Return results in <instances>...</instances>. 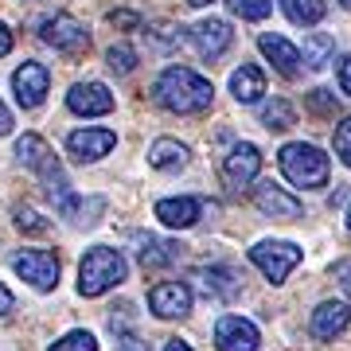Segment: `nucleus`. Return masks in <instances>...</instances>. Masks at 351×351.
<instances>
[{
	"instance_id": "1a4fd4ad",
	"label": "nucleus",
	"mask_w": 351,
	"mask_h": 351,
	"mask_svg": "<svg viewBox=\"0 0 351 351\" xmlns=\"http://www.w3.org/2000/svg\"><path fill=\"white\" fill-rule=\"evenodd\" d=\"M47 86H51V75H47V66H43V63H24L12 75L16 101H20L24 110H36L39 101L47 98Z\"/></svg>"
},
{
	"instance_id": "f8f14e48",
	"label": "nucleus",
	"mask_w": 351,
	"mask_h": 351,
	"mask_svg": "<svg viewBox=\"0 0 351 351\" xmlns=\"http://www.w3.org/2000/svg\"><path fill=\"white\" fill-rule=\"evenodd\" d=\"M215 343L219 351H258V328L242 316H223L215 324Z\"/></svg>"
},
{
	"instance_id": "20e7f679",
	"label": "nucleus",
	"mask_w": 351,
	"mask_h": 351,
	"mask_svg": "<svg viewBox=\"0 0 351 351\" xmlns=\"http://www.w3.org/2000/svg\"><path fill=\"white\" fill-rule=\"evenodd\" d=\"M250 262L277 285L301 265V246H293V242H258L250 250Z\"/></svg>"
},
{
	"instance_id": "5701e85b",
	"label": "nucleus",
	"mask_w": 351,
	"mask_h": 351,
	"mask_svg": "<svg viewBox=\"0 0 351 351\" xmlns=\"http://www.w3.org/2000/svg\"><path fill=\"white\" fill-rule=\"evenodd\" d=\"M281 8L293 24H320L324 20V0H281Z\"/></svg>"
},
{
	"instance_id": "dca6fc26",
	"label": "nucleus",
	"mask_w": 351,
	"mask_h": 351,
	"mask_svg": "<svg viewBox=\"0 0 351 351\" xmlns=\"http://www.w3.org/2000/svg\"><path fill=\"white\" fill-rule=\"evenodd\" d=\"M203 203L195 195H180V199H160L156 203V219L164 226H176V230H188V226L199 223Z\"/></svg>"
},
{
	"instance_id": "4be33fe9",
	"label": "nucleus",
	"mask_w": 351,
	"mask_h": 351,
	"mask_svg": "<svg viewBox=\"0 0 351 351\" xmlns=\"http://www.w3.org/2000/svg\"><path fill=\"white\" fill-rule=\"evenodd\" d=\"M191 281L207 293V297H234V274L230 269H195L191 274Z\"/></svg>"
},
{
	"instance_id": "6ab92c4d",
	"label": "nucleus",
	"mask_w": 351,
	"mask_h": 351,
	"mask_svg": "<svg viewBox=\"0 0 351 351\" xmlns=\"http://www.w3.org/2000/svg\"><path fill=\"white\" fill-rule=\"evenodd\" d=\"M133 242H137V258H141L145 269H160V265L176 262L180 250H184V246H176V242H160V239H152V234H137Z\"/></svg>"
},
{
	"instance_id": "473e14b6",
	"label": "nucleus",
	"mask_w": 351,
	"mask_h": 351,
	"mask_svg": "<svg viewBox=\"0 0 351 351\" xmlns=\"http://www.w3.org/2000/svg\"><path fill=\"white\" fill-rule=\"evenodd\" d=\"M339 90L351 94V55H348V59H339Z\"/></svg>"
},
{
	"instance_id": "f03ea898",
	"label": "nucleus",
	"mask_w": 351,
	"mask_h": 351,
	"mask_svg": "<svg viewBox=\"0 0 351 351\" xmlns=\"http://www.w3.org/2000/svg\"><path fill=\"white\" fill-rule=\"evenodd\" d=\"M125 281V258L121 250H110V246H90L78 262V293L82 297H101L110 293L113 285Z\"/></svg>"
},
{
	"instance_id": "0eeeda50",
	"label": "nucleus",
	"mask_w": 351,
	"mask_h": 351,
	"mask_svg": "<svg viewBox=\"0 0 351 351\" xmlns=\"http://www.w3.org/2000/svg\"><path fill=\"white\" fill-rule=\"evenodd\" d=\"M16 156L32 168V172H39L43 180H47L51 188L55 184H63V172H59V160H55V152L47 149V141L36 137V133H24V137L16 141Z\"/></svg>"
},
{
	"instance_id": "2eb2a0df",
	"label": "nucleus",
	"mask_w": 351,
	"mask_h": 351,
	"mask_svg": "<svg viewBox=\"0 0 351 351\" xmlns=\"http://www.w3.org/2000/svg\"><path fill=\"white\" fill-rule=\"evenodd\" d=\"M348 320H351V308L343 301H324L313 313V320H308V332H313L316 339H336L339 332L348 328Z\"/></svg>"
},
{
	"instance_id": "4c0bfd02",
	"label": "nucleus",
	"mask_w": 351,
	"mask_h": 351,
	"mask_svg": "<svg viewBox=\"0 0 351 351\" xmlns=\"http://www.w3.org/2000/svg\"><path fill=\"white\" fill-rule=\"evenodd\" d=\"M336 277L343 281V289L351 293V262H343V265H339V269H336Z\"/></svg>"
},
{
	"instance_id": "ddd939ff",
	"label": "nucleus",
	"mask_w": 351,
	"mask_h": 351,
	"mask_svg": "<svg viewBox=\"0 0 351 351\" xmlns=\"http://www.w3.org/2000/svg\"><path fill=\"white\" fill-rule=\"evenodd\" d=\"M66 106L82 117H98V113H110L113 110V94L101 82H78L71 94H66Z\"/></svg>"
},
{
	"instance_id": "a878e982",
	"label": "nucleus",
	"mask_w": 351,
	"mask_h": 351,
	"mask_svg": "<svg viewBox=\"0 0 351 351\" xmlns=\"http://www.w3.org/2000/svg\"><path fill=\"white\" fill-rule=\"evenodd\" d=\"M230 12L242 20H265L274 12V0H230Z\"/></svg>"
},
{
	"instance_id": "c85d7f7f",
	"label": "nucleus",
	"mask_w": 351,
	"mask_h": 351,
	"mask_svg": "<svg viewBox=\"0 0 351 351\" xmlns=\"http://www.w3.org/2000/svg\"><path fill=\"white\" fill-rule=\"evenodd\" d=\"M332 145H336V156L351 168V117L336 125V133H332Z\"/></svg>"
},
{
	"instance_id": "a19ab883",
	"label": "nucleus",
	"mask_w": 351,
	"mask_h": 351,
	"mask_svg": "<svg viewBox=\"0 0 351 351\" xmlns=\"http://www.w3.org/2000/svg\"><path fill=\"white\" fill-rule=\"evenodd\" d=\"M348 230H351V207H348Z\"/></svg>"
},
{
	"instance_id": "ea45409f",
	"label": "nucleus",
	"mask_w": 351,
	"mask_h": 351,
	"mask_svg": "<svg viewBox=\"0 0 351 351\" xmlns=\"http://www.w3.org/2000/svg\"><path fill=\"white\" fill-rule=\"evenodd\" d=\"M191 8H207V4H215V0H188Z\"/></svg>"
},
{
	"instance_id": "cd10ccee",
	"label": "nucleus",
	"mask_w": 351,
	"mask_h": 351,
	"mask_svg": "<svg viewBox=\"0 0 351 351\" xmlns=\"http://www.w3.org/2000/svg\"><path fill=\"white\" fill-rule=\"evenodd\" d=\"M51 351H98V339L90 336V332H66Z\"/></svg>"
},
{
	"instance_id": "e433bc0d",
	"label": "nucleus",
	"mask_w": 351,
	"mask_h": 351,
	"mask_svg": "<svg viewBox=\"0 0 351 351\" xmlns=\"http://www.w3.org/2000/svg\"><path fill=\"white\" fill-rule=\"evenodd\" d=\"M4 313H12V293L0 285V316H4Z\"/></svg>"
},
{
	"instance_id": "72a5a7b5",
	"label": "nucleus",
	"mask_w": 351,
	"mask_h": 351,
	"mask_svg": "<svg viewBox=\"0 0 351 351\" xmlns=\"http://www.w3.org/2000/svg\"><path fill=\"white\" fill-rule=\"evenodd\" d=\"M117 351H149V343H141L137 336H121V343H117Z\"/></svg>"
},
{
	"instance_id": "f257e3e1",
	"label": "nucleus",
	"mask_w": 351,
	"mask_h": 351,
	"mask_svg": "<svg viewBox=\"0 0 351 351\" xmlns=\"http://www.w3.org/2000/svg\"><path fill=\"white\" fill-rule=\"evenodd\" d=\"M211 98H215L211 82L203 75H195L191 66H168L156 78V101L168 106L172 113H199L211 106Z\"/></svg>"
},
{
	"instance_id": "c756f323",
	"label": "nucleus",
	"mask_w": 351,
	"mask_h": 351,
	"mask_svg": "<svg viewBox=\"0 0 351 351\" xmlns=\"http://www.w3.org/2000/svg\"><path fill=\"white\" fill-rule=\"evenodd\" d=\"M308 106H313L316 113H336V98H332L328 90H313V94H308Z\"/></svg>"
},
{
	"instance_id": "f704fd0d",
	"label": "nucleus",
	"mask_w": 351,
	"mask_h": 351,
	"mask_svg": "<svg viewBox=\"0 0 351 351\" xmlns=\"http://www.w3.org/2000/svg\"><path fill=\"white\" fill-rule=\"evenodd\" d=\"M4 133H12V113L4 110V101H0V137H4Z\"/></svg>"
},
{
	"instance_id": "b1692460",
	"label": "nucleus",
	"mask_w": 351,
	"mask_h": 351,
	"mask_svg": "<svg viewBox=\"0 0 351 351\" xmlns=\"http://www.w3.org/2000/svg\"><path fill=\"white\" fill-rule=\"evenodd\" d=\"M336 51V39L324 36V32H316V36L304 39V63L313 66V71H320V66L328 63V55Z\"/></svg>"
},
{
	"instance_id": "4468645a",
	"label": "nucleus",
	"mask_w": 351,
	"mask_h": 351,
	"mask_svg": "<svg viewBox=\"0 0 351 351\" xmlns=\"http://www.w3.org/2000/svg\"><path fill=\"white\" fill-rule=\"evenodd\" d=\"M188 39L203 59H219V55L230 47V27H226L223 20H203V24H195L188 32Z\"/></svg>"
},
{
	"instance_id": "58836bf2",
	"label": "nucleus",
	"mask_w": 351,
	"mask_h": 351,
	"mask_svg": "<svg viewBox=\"0 0 351 351\" xmlns=\"http://www.w3.org/2000/svg\"><path fill=\"white\" fill-rule=\"evenodd\" d=\"M164 351H191V348L184 343V339H168V343H164Z\"/></svg>"
},
{
	"instance_id": "39448f33",
	"label": "nucleus",
	"mask_w": 351,
	"mask_h": 351,
	"mask_svg": "<svg viewBox=\"0 0 351 351\" xmlns=\"http://www.w3.org/2000/svg\"><path fill=\"white\" fill-rule=\"evenodd\" d=\"M43 43H51V47L63 51V55H82L90 47V32L82 20L59 12V16H51V20H43Z\"/></svg>"
},
{
	"instance_id": "79ce46f5",
	"label": "nucleus",
	"mask_w": 351,
	"mask_h": 351,
	"mask_svg": "<svg viewBox=\"0 0 351 351\" xmlns=\"http://www.w3.org/2000/svg\"><path fill=\"white\" fill-rule=\"evenodd\" d=\"M339 4H343V8H351V0H339Z\"/></svg>"
},
{
	"instance_id": "f3484780",
	"label": "nucleus",
	"mask_w": 351,
	"mask_h": 351,
	"mask_svg": "<svg viewBox=\"0 0 351 351\" xmlns=\"http://www.w3.org/2000/svg\"><path fill=\"white\" fill-rule=\"evenodd\" d=\"M258 47H262V55H265V59H269V63H274L285 78H293L297 71H301V51L293 47L285 36H274V32H265V36L258 39Z\"/></svg>"
},
{
	"instance_id": "a211bd4d",
	"label": "nucleus",
	"mask_w": 351,
	"mask_h": 351,
	"mask_svg": "<svg viewBox=\"0 0 351 351\" xmlns=\"http://www.w3.org/2000/svg\"><path fill=\"white\" fill-rule=\"evenodd\" d=\"M254 203H258L265 215H274V219H297V215L304 211L301 199H293V195H289V191H281L277 184H258Z\"/></svg>"
},
{
	"instance_id": "aec40b11",
	"label": "nucleus",
	"mask_w": 351,
	"mask_h": 351,
	"mask_svg": "<svg viewBox=\"0 0 351 351\" xmlns=\"http://www.w3.org/2000/svg\"><path fill=\"white\" fill-rule=\"evenodd\" d=\"M230 94L242 101V106H250V101H258L265 94V75L258 71V66L242 63L234 75H230Z\"/></svg>"
},
{
	"instance_id": "7ed1b4c3",
	"label": "nucleus",
	"mask_w": 351,
	"mask_h": 351,
	"mask_svg": "<svg viewBox=\"0 0 351 351\" xmlns=\"http://www.w3.org/2000/svg\"><path fill=\"white\" fill-rule=\"evenodd\" d=\"M277 164H281L285 180H289V184H297V188H324V184H328V156L316 149V145L293 141V145L281 149Z\"/></svg>"
},
{
	"instance_id": "9b49d317",
	"label": "nucleus",
	"mask_w": 351,
	"mask_h": 351,
	"mask_svg": "<svg viewBox=\"0 0 351 351\" xmlns=\"http://www.w3.org/2000/svg\"><path fill=\"white\" fill-rule=\"evenodd\" d=\"M117 145V133L113 129H75L71 137H66V149H71V156L75 160H101L106 152Z\"/></svg>"
},
{
	"instance_id": "412c9836",
	"label": "nucleus",
	"mask_w": 351,
	"mask_h": 351,
	"mask_svg": "<svg viewBox=\"0 0 351 351\" xmlns=\"http://www.w3.org/2000/svg\"><path fill=\"white\" fill-rule=\"evenodd\" d=\"M149 164L160 168V172H176V168L188 164V149H184L180 141H156V145L149 149Z\"/></svg>"
},
{
	"instance_id": "393cba45",
	"label": "nucleus",
	"mask_w": 351,
	"mask_h": 351,
	"mask_svg": "<svg viewBox=\"0 0 351 351\" xmlns=\"http://www.w3.org/2000/svg\"><path fill=\"white\" fill-rule=\"evenodd\" d=\"M262 121H265V129H289L297 121V113H293V106L285 98H274V101H265Z\"/></svg>"
},
{
	"instance_id": "c9c22d12",
	"label": "nucleus",
	"mask_w": 351,
	"mask_h": 351,
	"mask_svg": "<svg viewBox=\"0 0 351 351\" xmlns=\"http://www.w3.org/2000/svg\"><path fill=\"white\" fill-rule=\"evenodd\" d=\"M8 51H12V32L0 24V55H8Z\"/></svg>"
},
{
	"instance_id": "423d86ee",
	"label": "nucleus",
	"mask_w": 351,
	"mask_h": 351,
	"mask_svg": "<svg viewBox=\"0 0 351 351\" xmlns=\"http://www.w3.org/2000/svg\"><path fill=\"white\" fill-rule=\"evenodd\" d=\"M12 269L36 289H55L59 285V258L51 250H20L12 254Z\"/></svg>"
},
{
	"instance_id": "bb28decb",
	"label": "nucleus",
	"mask_w": 351,
	"mask_h": 351,
	"mask_svg": "<svg viewBox=\"0 0 351 351\" xmlns=\"http://www.w3.org/2000/svg\"><path fill=\"white\" fill-rule=\"evenodd\" d=\"M106 59H110V66L117 75H129V71L137 66V51L129 47V43H113V47L106 51Z\"/></svg>"
},
{
	"instance_id": "2f4dec72",
	"label": "nucleus",
	"mask_w": 351,
	"mask_h": 351,
	"mask_svg": "<svg viewBox=\"0 0 351 351\" xmlns=\"http://www.w3.org/2000/svg\"><path fill=\"white\" fill-rule=\"evenodd\" d=\"M110 24H113V27H141V16L121 8V12H110Z\"/></svg>"
},
{
	"instance_id": "7c9ffc66",
	"label": "nucleus",
	"mask_w": 351,
	"mask_h": 351,
	"mask_svg": "<svg viewBox=\"0 0 351 351\" xmlns=\"http://www.w3.org/2000/svg\"><path fill=\"white\" fill-rule=\"evenodd\" d=\"M16 215H20L16 223L24 226V230H32V234H43V230H47V223H43V219H39L36 211H16Z\"/></svg>"
},
{
	"instance_id": "6e6552de",
	"label": "nucleus",
	"mask_w": 351,
	"mask_h": 351,
	"mask_svg": "<svg viewBox=\"0 0 351 351\" xmlns=\"http://www.w3.org/2000/svg\"><path fill=\"white\" fill-rule=\"evenodd\" d=\"M149 308L160 320H176V316H188L191 313V289L184 281H160L152 285L149 293Z\"/></svg>"
},
{
	"instance_id": "9d476101",
	"label": "nucleus",
	"mask_w": 351,
	"mask_h": 351,
	"mask_svg": "<svg viewBox=\"0 0 351 351\" xmlns=\"http://www.w3.org/2000/svg\"><path fill=\"white\" fill-rule=\"evenodd\" d=\"M258 172H262V152L254 149V145H234L230 156L223 160V176H226L230 188H246V184H254Z\"/></svg>"
}]
</instances>
